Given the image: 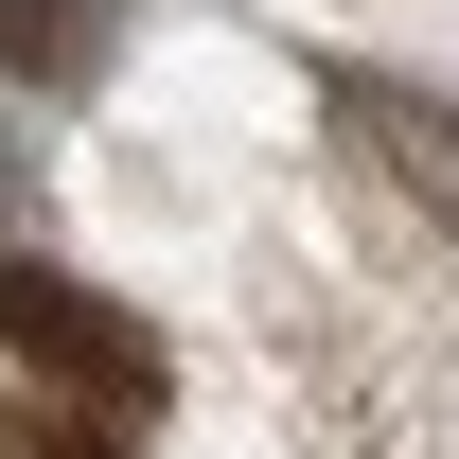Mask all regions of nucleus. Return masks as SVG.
I'll return each instance as SVG.
<instances>
[{
	"label": "nucleus",
	"instance_id": "nucleus-2",
	"mask_svg": "<svg viewBox=\"0 0 459 459\" xmlns=\"http://www.w3.org/2000/svg\"><path fill=\"white\" fill-rule=\"evenodd\" d=\"M336 124L371 142V160L424 195V212L459 230V107H424V89H389V71H336Z\"/></svg>",
	"mask_w": 459,
	"mask_h": 459
},
{
	"label": "nucleus",
	"instance_id": "nucleus-3",
	"mask_svg": "<svg viewBox=\"0 0 459 459\" xmlns=\"http://www.w3.org/2000/svg\"><path fill=\"white\" fill-rule=\"evenodd\" d=\"M0 459H124V424H107V406H54V389H18V371H0Z\"/></svg>",
	"mask_w": 459,
	"mask_h": 459
},
{
	"label": "nucleus",
	"instance_id": "nucleus-4",
	"mask_svg": "<svg viewBox=\"0 0 459 459\" xmlns=\"http://www.w3.org/2000/svg\"><path fill=\"white\" fill-rule=\"evenodd\" d=\"M107 0H0V71H89Z\"/></svg>",
	"mask_w": 459,
	"mask_h": 459
},
{
	"label": "nucleus",
	"instance_id": "nucleus-1",
	"mask_svg": "<svg viewBox=\"0 0 459 459\" xmlns=\"http://www.w3.org/2000/svg\"><path fill=\"white\" fill-rule=\"evenodd\" d=\"M0 353H18V389L107 406V424L160 406V336H142L107 283H71V265H0Z\"/></svg>",
	"mask_w": 459,
	"mask_h": 459
}]
</instances>
